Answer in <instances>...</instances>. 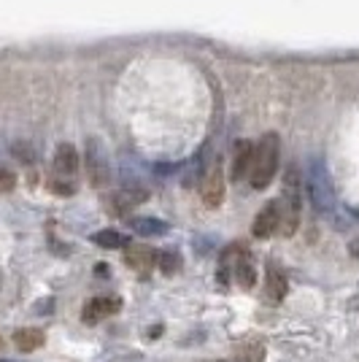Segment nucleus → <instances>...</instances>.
Listing matches in <instances>:
<instances>
[{
	"mask_svg": "<svg viewBox=\"0 0 359 362\" xmlns=\"http://www.w3.org/2000/svg\"><path fill=\"white\" fill-rule=\"evenodd\" d=\"M278 154H281V144H278V136H273V133H268L254 146L249 176H246V179L252 181L254 189H265L273 181L276 170H278Z\"/></svg>",
	"mask_w": 359,
	"mask_h": 362,
	"instance_id": "obj_1",
	"label": "nucleus"
},
{
	"mask_svg": "<svg viewBox=\"0 0 359 362\" xmlns=\"http://www.w3.org/2000/svg\"><path fill=\"white\" fill-rule=\"evenodd\" d=\"M76 173H78V151L71 144H60L54 151V184H52V189L60 195H71Z\"/></svg>",
	"mask_w": 359,
	"mask_h": 362,
	"instance_id": "obj_2",
	"label": "nucleus"
},
{
	"mask_svg": "<svg viewBox=\"0 0 359 362\" xmlns=\"http://www.w3.org/2000/svg\"><path fill=\"white\" fill-rule=\"evenodd\" d=\"M200 195H203V203L208 209L222 206V200H225V170H222V163H213V168L206 173L203 187H200Z\"/></svg>",
	"mask_w": 359,
	"mask_h": 362,
	"instance_id": "obj_3",
	"label": "nucleus"
},
{
	"mask_svg": "<svg viewBox=\"0 0 359 362\" xmlns=\"http://www.w3.org/2000/svg\"><path fill=\"white\" fill-rule=\"evenodd\" d=\"M281 216H284V211H281V200L268 203L262 211L257 214L254 227H252L254 238H270L273 233H278V230H281Z\"/></svg>",
	"mask_w": 359,
	"mask_h": 362,
	"instance_id": "obj_4",
	"label": "nucleus"
},
{
	"mask_svg": "<svg viewBox=\"0 0 359 362\" xmlns=\"http://www.w3.org/2000/svg\"><path fill=\"white\" fill-rule=\"evenodd\" d=\"M119 308H122L119 298H95V300H90L84 305V322L87 325H98L100 319L117 314Z\"/></svg>",
	"mask_w": 359,
	"mask_h": 362,
	"instance_id": "obj_5",
	"label": "nucleus"
},
{
	"mask_svg": "<svg viewBox=\"0 0 359 362\" xmlns=\"http://www.w3.org/2000/svg\"><path fill=\"white\" fill-rule=\"evenodd\" d=\"M87 170H90V181L95 187L108 184V163H105L103 151L98 149L95 141L87 144Z\"/></svg>",
	"mask_w": 359,
	"mask_h": 362,
	"instance_id": "obj_6",
	"label": "nucleus"
},
{
	"mask_svg": "<svg viewBox=\"0 0 359 362\" xmlns=\"http://www.w3.org/2000/svg\"><path fill=\"white\" fill-rule=\"evenodd\" d=\"M154 249L146 246V243H130L127 249H124V262L138 273H146L154 265Z\"/></svg>",
	"mask_w": 359,
	"mask_h": 362,
	"instance_id": "obj_7",
	"label": "nucleus"
},
{
	"mask_svg": "<svg viewBox=\"0 0 359 362\" xmlns=\"http://www.w3.org/2000/svg\"><path fill=\"white\" fill-rule=\"evenodd\" d=\"M286 289H289V284H286V276L281 273V268H278V265H273V262H270L268 276H265V295H268L273 303H278V300H284V298H286Z\"/></svg>",
	"mask_w": 359,
	"mask_h": 362,
	"instance_id": "obj_8",
	"label": "nucleus"
},
{
	"mask_svg": "<svg viewBox=\"0 0 359 362\" xmlns=\"http://www.w3.org/2000/svg\"><path fill=\"white\" fill-rule=\"evenodd\" d=\"M252 154H254V146L249 141H240L235 146V163H233V179L240 181L243 176H249V165H252Z\"/></svg>",
	"mask_w": 359,
	"mask_h": 362,
	"instance_id": "obj_9",
	"label": "nucleus"
},
{
	"mask_svg": "<svg viewBox=\"0 0 359 362\" xmlns=\"http://www.w3.org/2000/svg\"><path fill=\"white\" fill-rule=\"evenodd\" d=\"M235 265V279H238L240 287L252 289L257 281V273H254V265H252V259H249V255L246 252H240V257L233 262Z\"/></svg>",
	"mask_w": 359,
	"mask_h": 362,
	"instance_id": "obj_10",
	"label": "nucleus"
},
{
	"mask_svg": "<svg viewBox=\"0 0 359 362\" xmlns=\"http://www.w3.org/2000/svg\"><path fill=\"white\" fill-rule=\"evenodd\" d=\"M14 344L19 351H35V349L44 344V332L41 330H33V327H28V330H19L14 335Z\"/></svg>",
	"mask_w": 359,
	"mask_h": 362,
	"instance_id": "obj_11",
	"label": "nucleus"
},
{
	"mask_svg": "<svg viewBox=\"0 0 359 362\" xmlns=\"http://www.w3.org/2000/svg\"><path fill=\"white\" fill-rule=\"evenodd\" d=\"M146 197H149L146 189H133V192L124 189V192H117V195H114V203H117L119 211H127V209H133V206H138V203H143Z\"/></svg>",
	"mask_w": 359,
	"mask_h": 362,
	"instance_id": "obj_12",
	"label": "nucleus"
},
{
	"mask_svg": "<svg viewBox=\"0 0 359 362\" xmlns=\"http://www.w3.org/2000/svg\"><path fill=\"white\" fill-rule=\"evenodd\" d=\"M92 243H98L103 249H122L127 243V238L122 233H117V230H100V233L92 235Z\"/></svg>",
	"mask_w": 359,
	"mask_h": 362,
	"instance_id": "obj_13",
	"label": "nucleus"
},
{
	"mask_svg": "<svg viewBox=\"0 0 359 362\" xmlns=\"http://www.w3.org/2000/svg\"><path fill=\"white\" fill-rule=\"evenodd\" d=\"M133 230L135 233H143V235H160L165 225L157 222V219H133Z\"/></svg>",
	"mask_w": 359,
	"mask_h": 362,
	"instance_id": "obj_14",
	"label": "nucleus"
},
{
	"mask_svg": "<svg viewBox=\"0 0 359 362\" xmlns=\"http://www.w3.org/2000/svg\"><path fill=\"white\" fill-rule=\"evenodd\" d=\"M181 265L179 255H173V252H165L163 257H160V268H163V273H176Z\"/></svg>",
	"mask_w": 359,
	"mask_h": 362,
	"instance_id": "obj_15",
	"label": "nucleus"
},
{
	"mask_svg": "<svg viewBox=\"0 0 359 362\" xmlns=\"http://www.w3.org/2000/svg\"><path fill=\"white\" fill-rule=\"evenodd\" d=\"M16 184L14 170H8L6 165H0V192H11Z\"/></svg>",
	"mask_w": 359,
	"mask_h": 362,
	"instance_id": "obj_16",
	"label": "nucleus"
},
{
	"mask_svg": "<svg viewBox=\"0 0 359 362\" xmlns=\"http://www.w3.org/2000/svg\"><path fill=\"white\" fill-rule=\"evenodd\" d=\"M213 362H230V360H213Z\"/></svg>",
	"mask_w": 359,
	"mask_h": 362,
	"instance_id": "obj_17",
	"label": "nucleus"
},
{
	"mask_svg": "<svg viewBox=\"0 0 359 362\" xmlns=\"http://www.w3.org/2000/svg\"><path fill=\"white\" fill-rule=\"evenodd\" d=\"M0 346H3V341H0Z\"/></svg>",
	"mask_w": 359,
	"mask_h": 362,
	"instance_id": "obj_18",
	"label": "nucleus"
},
{
	"mask_svg": "<svg viewBox=\"0 0 359 362\" xmlns=\"http://www.w3.org/2000/svg\"><path fill=\"white\" fill-rule=\"evenodd\" d=\"M0 281H3V276H0Z\"/></svg>",
	"mask_w": 359,
	"mask_h": 362,
	"instance_id": "obj_19",
	"label": "nucleus"
}]
</instances>
